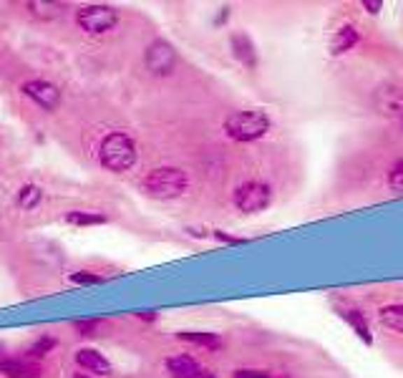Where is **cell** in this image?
Masks as SVG:
<instances>
[{
	"mask_svg": "<svg viewBox=\"0 0 403 378\" xmlns=\"http://www.w3.org/2000/svg\"><path fill=\"white\" fill-rule=\"evenodd\" d=\"M99 159L108 172L132 169L136 164V144H134V139L129 134L113 132L101 141Z\"/></svg>",
	"mask_w": 403,
	"mask_h": 378,
	"instance_id": "1",
	"label": "cell"
},
{
	"mask_svg": "<svg viewBox=\"0 0 403 378\" xmlns=\"http://www.w3.org/2000/svg\"><path fill=\"white\" fill-rule=\"evenodd\" d=\"M189 179L182 169L176 167H159V169H151L149 174L144 176V192L154 200H174V197L184 195Z\"/></svg>",
	"mask_w": 403,
	"mask_h": 378,
	"instance_id": "2",
	"label": "cell"
},
{
	"mask_svg": "<svg viewBox=\"0 0 403 378\" xmlns=\"http://www.w3.org/2000/svg\"><path fill=\"white\" fill-rule=\"evenodd\" d=\"M225 132L234 141H255L262 139L264 134L270 132V119L262 111H234L232 116H227Z\"/></svg>",
	"mask_w": 403,
	"mask_h": 378,
	"instance_id": "3",
	"label": "cell"
},
{
	"mask_svg": "<svg viewBox=\"0 0 403 378\" xmlns=\"http://www.w3.org/2000/svg\"><path fill=\"white\" fill-rule=\"evenodd\" d=\"M272 189L264 182H245L234 189V207L245 214H257L270 207Z\"/></svg>",
	"mask_w": 403,
	"mask_h": 378,
	"instance_id": "4",
	"label": "cell"
},
{
	"mask_svg": "<svg viewBox=\"0 0 403 378\" xmlns=\"http://www.w3.org/2000/svg\"><path fill=\"white\" fill-rule=\"evenodd\" d=\"M76 23L86 33H106L119 23V10L111 6H86L76 13Z\"/></svg>",
	"mask_w": 403,
	"mask_h": 378,
	"instance_id": "5",
	"label": "cell"
},
{
	"mask_svg": "<svg viewBox=\"0 0 403 378\" xmlns=\"http://www.w3.org/2000/svg\"><path fill=\"white\" fill-rule=\"evenodd\" d=\"M146 69L154 76H169L176 66V50L167 41H154L144 53Z\"/></svg>",
	"mask_w": 403,
	"mask_h": 378,
	"instance_id": "6",
	"label": "cell"
},
{
	"mask_svg": "<svg viewBox=\"0 0 403 378\" xmlns=\"http://www.w3.org/2000/svg\"><path fill=\"white\" fill-rule=\"evenodd\" d=\"M28 99H33L41 108L45 111H56L61 106V91L58 86H53L50 81H43V78H36V81H25L23 88H20Z\"/></svg>",
	"mask_w": 403,
	"mask_h": 378,
	"instance_id": "7",
	"label": "cell"
},
{
	"mask_svg": "<svg viewBox=\"0 0 403 378\" xmlns=\"http://www.w3.org/2000/svg\"><path fill=\"white\" fill-rule=\"evenodd\" d=\"M376 106L386 116L403 119V91L398 86H383L376 91Z\"/></svg>",
	"mask_w": 403,
	"mask_h": 378,
	"instance_id": "8",
	"label": "cell"
},
{
	"mask_svg": "<svg viewBox=\"0 0 403 378\" xmlns=\"http://www.w3.org/2000/svg\"><path fill=\"white\" fill-rule=\"evenodd\" d=\"M358 41H360V31L355 25L351 23L340 25L338 31L333 33V38H330V56H343V53H348Z\"/></svg>",
	"mask_w": 403,
	"mask_h": 378,
	"instance_id": "9",
	"label": "cell"
},
{
	"mask_svg": "<svg viewBox=\"0 0 403 378\" xmlns=\"http://www.w3.org/2000/svg\"><path fill=\"white\" fill-rule=\"evenodd\" d=\"M76 363L86 368V371L96 373V376H108L111 373V363H108L99 351L94 348H81V351H76Z\"/></svg>",
	"mask_w": 403,
	"mask_h": 378,
	"instance_id": "10",
	"label": "cell"
},
{
	"mask_svg": "<svg viewBox=\"0 0 403 378\" xmlns=\"http://www.w3.org/2000/svg\"><path fill=\"white\" fill-rule=\"evenodd\" d=\"M232 53L239 63H245L247 69H255V66H257L255 43H252L250 36H245V33H234L232 36Z\"/></svg>",
	"mask_w": 403,
	"mask_h": 378,
	"instance_id": "11",
	"label": "cell"
},
{
	"mask_svg": "<svg viewBox=\"0 0 403 378\" xmlns=\"http://www.w3.org/2000/svg\"><path fill=\"white\" fill-rule=\"evenodd\" d=\"M167 371H169L171 378H197L202 368L192 356H174V358L167 360Z\"/></svg>",
	"mask_w": 403,
	"mask_h": 378,
	"instance_id": "12",
	"label": "cell"
},
{
	"mask_svg": "<svg viewBox=\"0 0 403 378\" xmlns=\"http://www.w3.org/2000/svg\"><path fill=\"white\" fill-rule=\"evenodd\" d=\"M0 371L10 378H38L41 368L28 360H0Z\"/></svg>",
	"mask_w": 403,
	"mask_h": 378,
	"instance_id": "13",
	"label": "cell"
},
{
	"mask_svg": "<svg viewBox=\"0 0 403 378\" xmlns=\"http://www.w3.org/2000/svg\"><path fill=\"white\" fill-rule=\"evenodd\" d=\"M28 10H31V15H36L41 20H53L66 10V6L63 3H53V0H31Z\"/></svg>",
	"mask_w": 403,
	"mask_h": 378,
	"instance_id": "14",
	"label": "cell"
},
{
	"mask_svg": "<svg viewBox=\"0 0 403 378\" xmlns=\"http://www.w3.org/2000/svg\"><path fill=\"white\" fill-rule=\"evenodd\" d=\"M381 326L393 330V333H403V305H386L378 313Z\"/></svg>",
	"mask_w": 403,
	"mask_h": 378,
	"instance_id": "15",
	"label": "cell"
},
{
	"mask_svg": "<svg viewBox=\"0 0 403 378\" xmlns=\"http://www.w3.org/2000/svg\"><path fill=\"white\" fill-rule=\"evenodd\" d=\"M343 318L351 323V328L360 335V340H363L365 346H371L373 335H371V328H368V323H365L363 313H360V310H346V313H343Z\"/></svg>",
	"mask_w": 403,
	"mask_h": 378,
	"instance_id": "16",
	"label": "cell"
},
{
	"mask_svg": "<svg viewBox=\"0 0 403 378\" xmlns=\"http://www.w3.org/2000/svg\"><path fill=\"white\" fill-rule=\"evenodd\" d=\"M66 222L76 227H88V225H106L108 217L99 212H81V209H73V212L66 214Z\"/></svg>",
	"mask_w": 403,
	"mask_h": 378,
	"instance_id": "17",
	"label": "cell"
},
{
	"mask_svg": "<svg viewBox=\"0 0 403 378\" xmlns=\"http://www.w3.org/2000/svg\"><path fill=\"white\" fill-rule=\"evenodd\" d=\"M179 340H187V343H195V346H204V348L222 346V340L217 333H192V330H182V333H179Z\"/></svg>",
	"mask_w": 403,
	"mask_h": 378,
	"instance_id": "18",
	"label": "cell"
},
{
	"mask_svg": "<svg viewBox=\"0 0 403 378\" xmlns=\"http://www.w3.org/2000/svg\"><path fill=\"white\" fill-rule=\"evenodd\" d=\"M41 200H43V192H41L36 184H25V187H20L18 204L23 209H36L38 204H41Z\"/></svg>",
	"mask_w": 403,
	"mask_h": 378,
	"instance_id": "19",
	"label": "cell"
},
{
	"mask_svg": "<svg viewBox=\"0 0 403 378\" xmlns=\"http://www.w3.org/2000/svg\"><path fill=\"white\" fill-rule=\"evenodd\" d=\"M388 184H390V189L403 192V159L401 162H396V167L388 172Z\"/></svg>",
	"mask_w": 403,
	"mask_h": 378,
	"instance_id": "20",
	"label": "cell"
},
{
	"mask_svg": "<svg viewBox=\"0 0 403 378\" xmlns=\"http://www.w3.org/2000/svg\"><path fill=\"white\" fill-rule=\"evenodd\" d=\"M71 283H76V285H99V283H104V277L94 275V272H73V275H71Z\"/></svg>",
	"mask_w": 403,
	"mask_h": 378,
	"instance_id": "21",
	"label": "cell"
},
{
	"mask_svg": "<svg viewBox=\"0 0 403 378\" xmlns=\"http://www.w3.org/2000/svg\"><path fill=\"white\" fill-rule=\"evenodd\" d=\"M53 346H56V340H53V338H41V340H36V343H33L31 353H33V356H45V353H48Z\"/></svg>",
	"mask_w": 403,
	"mask_h": 378,
	"instance_id": "22",
	"label": "cell"
},
{
	"mask_svg": "<svg viewBox=\"0 0 403 378\" xmlns=\"http://www.w3.org/2000/svg\"><path fill=\"white\" fill-rule=\"evenodd\" d=\"M232 378H270V376L262 371H247V368H242V371H237Z\"/></svg>",
	"mask_w": 403,
	"mask_h": 378,
	"instance_id": "23",
	"label": "cell"
},
{
	"mask_svg": "<svg viewBox=\"0 0 403 378\" xmlns=\"http://www.w3.org/2000/svg\"><path fill=\"white\" fill-rule=\"evenodd\" d=\"M214 237H217V239H225V242H232V245H239V242H245V239H242V237H232V234H225V232H222V230H214Z\"/></svg>",
	"mask_w": 403,
	"mask_h": 378,
	"instance_id": "24",
	"label": "cell"
},
{
	"mask_svg": "<svg viewBox=\"0 0 403 378\" xmlns=\"http://www.w3.org/2000/svg\"><path fill=\"white\" fill-rule=\"evenodd\" d=\"M96 326H99L96 321H86V323L78 321V323H76V328H78V330H83V335H91V330H94Z\"/></svg>",
	"mask_w": 403,
	"mask_h": 378,
	"instance_id": "25",
	"label": "cell"
},
{
	"mask_svg": "<svg viewBox=\"0 0 403 378\" xmlns=\"http://www.w3.org/2000/svg\"><path fill=\"white\" fill-rule=\"evenodd\" d=\"M363 8H365L368 13H378L381 8H383V3H381V0H376V3H373V0H365Z\"/></svg>",
	"mask_w": 403,
	"mask_h": 378,
	"instance_id": "26",
	"label": "cell"
},
{
	"mask_svg": "<svg viewBox=\"0 0 403 378\" xmlns=\"http://www.w3.org/2000/svg\"><path fill=\"white\" fill-rule=\"evenodd\" d=\"M197 378H217V376H214V373H209V371H202Z\"/></svg>",
	"mask_w": 403,
	"mask_h": 378,
	"instance_id": "27",
	"label": "cell"
},
{
	"mask_svg": "<svg viewBox=\"0 0 403 378\" xmlns=\"http://www.w3.org/2000/svg\"><path fill=\"white\" fill-rule=\"evenodd\" d=\"M3 351H6V346H3V343H0V353H3Z\"/></svg>",
	"mask_w": 403,
	"mask_h": 378,
	"instance_id": "28",
	"label": "cell"
}]
</instances>
